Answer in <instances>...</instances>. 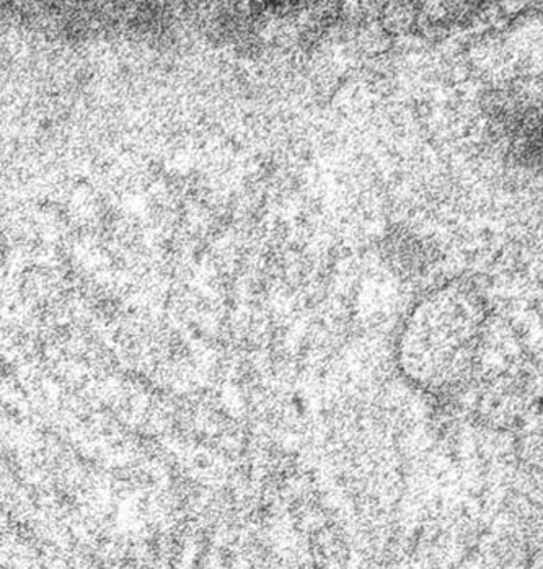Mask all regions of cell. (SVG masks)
<instances>
[{"label":"cell","mask_w":543,"mask_h":569,"mask_svg":"<svg viewBox=\"0 0 543 569\" xmlns=\"http://www.w3.org/2000/svg\"><path fill=\"white\" fill-rule=\"evenodd\" d=\"M436 310H430L434 322L426 313H421V327L413 323V330H421L418 345H409L405 351V369L412 379L440 389L455 382L465 368V356L470 351V341L475 337L476 320L472 310H466L464 300L438 298L433 300Z\"/></svg>","instance_id":"obj_1"}]
</instances>
